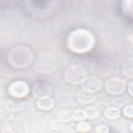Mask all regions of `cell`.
I'll return each instance as SVG.
<instances>
[{"instance_id":"obj_1","label":"cell","mask_w":133,"mask_h":133,"mask_svg":"<svg viewBox=\"0 0 133 133\" xmlns=\"http://www.w3.org/2000/svg\"><path fill=\"white\" fill-rule=\"evenodd\" d=\"M95 43L94 36L88 30L76 29L72 32L68 39V46L73 52L84 54L90 50Z\"/></svg>"},{"instance_id":"obj_2","label":"cell","mask_w":133,"mask_h":133,"mask_svg":"<svg viewBox=\"0 0 133 133\" xmlns=\"http://www.w3.org/2000/svg\"><path fill=\"white\" fill-rule=\"evenodd\" d=\"M33 59L34 56L31 50L23 45L15 47L7 56V60L10 64L18 68H25L30 65Z\"/></svg>"},{"instance_id":"obj_3","label":"cell","mask_w":133,"mask_h":133,"mask_svg":"<svg viewBox=\"0 0 133 133\" xmlns=\"http://www.w3.org/2000/svg\"><path fill=\"white\" fill-rule=\"evenodd\" d=\"M56 61L54 56L45 52L40 54L36 59L34 68L36 72L41 73H48L55 70Z\"/></svg>"},{"instance_id":"obj_4","label":"cell","mask_w":133,"mask_h":133,"mask_svg":"<svg viewBox=\"0 0 133 133\" xmlns=\"http://www.w3.org/2000/svg\"><path fill=\"white\" fill-rule=\"evenodd\" d=\"M65 79L69 83L78 84L83 83L87 77L86 71L84 68L78 65L68 67L64 74Z\"/></svg>"},{"instance_id":"obj_5","label":"cell","mask_w":133,"mask_h":133,"mask_svg":"<svg viewBox=\"0 0 133 133\" xmlns=\"http://www.w3.org/2000/svg\"><path fill=\"white\" fill-rule=\"evenodd\" d=\"M8 91L12 97L17 98H22L28 95L29 88L25 82L21 81H17L12 82L10 85Z\"/></svg>"},{"instance_id":"obj_6","label":"cell","mask_w":133,"mask_h":133,"mask_svg":"<svg viewBox=\"0 0 133 133\" xmlns=\"http://www.w3.org/2000/svg\"><path fill=\"white\" fill-rule=\"evenodd\" d=\"M107 91L112 94H119L123 92L126 88L125 82L118 78H111L105 83Z\"/></svg>"},{"instance_id":"obj_7","label":"cell","mask_w":133,"mask_h":133,"mask_svg":"<svg viewBox=\"0 0 133 133\" xmlns=\"http://www.w3.org/2000/svg\"><path fill=\"white\" fill-rule=\"evenodd\" d=\"M102 82L98 77L94 76H87L82 83V89L93 93L100 90L102 87Z\"/></svg>"},{"instance_id":"obj_8","label":"cell","mask_w":133,"mask_h":133,"mask_svg":"<svg viewBox=\"0 0 133 133\" xmlns=\"http://www.w3.org/2000/svg\"><path fill=\"white\" fill-rule=\"evenodd\" d=\"M52 87L48 83H41L35 84L32 89L33 94L38 98L50 96L52 93Z\"/></svg>"},{"instance_id":"obj_9","label":"cell","mask_w":133,"mask_h":133,"mask_svg":"<svg viewBox=\"0 0 133 133\" xmlns=\"http://www.w3.org/2000/svg\"><path fill=\"white\" fill-rule=\"evenodd\" d=\"M38 108L43 110H48L51 109L55 105L54 100L50 96L38 98L36 102Z\"/></svg>"},{"instance_id":"obj_10","label":"cell","mask_w":133,"mask_h":133,"mask_svg":"<svg viewBox=\"0 0 133 133\" xmlns=\"http://www.w3.org/2000/svg\"><path fill=\"white\" fill-rule=\"evenodd\" d=\"M77 98L78 100L81 102L87 103L94 101L96 99V96L92 92L82 89L77 92Z\"/></svg>"},{"instance_id":"obj_11","label":"cell","mask_w":133,"mask_h":133,"mask_svg":"<svg viewBox=\"0 0 133 133\" xmlns=\"http://www.w3.org/2000/svg\"><path fill=\"white\" fill-rule=\"evenodd\" d=\"M6 107L11 112H17L22 110L24 105L20 101H9L6 103Z\"/></svg>"},{"instance_id":"obj_12","label":"cell","mask_w":133,"mask_h":133,"mask_svg":"<svg viewBox=\"0 0 133 133\" xmlns=\"http://www.w3.org/2000/svg\"><path fill=\"white\" fill-rule=\"evenodd\" d=\"M107 118L110 119H115L118 118L121 115L120 110L115 107H109L104 112Z\"/></svg>"},{"instance_id":"obj_13","label":"cell","mask_w":133,"mask_h":133,"mask_svg":"<svg viewBox=\"0 0 133 133\" xmlns=\"http://www.w3.org/2000/svg\"><path fill=\"white\" fill-rule=\"evenodd\" d=\"M86 118L94 119L97 118L99 115V112L95 107H88L84 110Z\"/></svg>"},{"instance_id":"obj_14","label":"cell","mask_w":133,"mask_h":133,"mask_svg":"<svg viewBox=\"0 0 133 133\" xmlns=\"http://www.w3.org/2000/svg\"><path fill=\"white\" fill-rule=\"evenodd\" d=\"M72 118L76 121H83L86 119L84 110L77 109L75 110L72 114Z\"/></svg>"},{"instance_id":"obj_15","label":"cell","mask_w":133,"mask_h":133,"mask_svg":"<svg viewBox=\"0 0 133 133\" xmlns=\"http://www.w3.org/2000/svg\"><path fill=\"white\" fill-rule=\"evenodd\" d=\"M72 114V113H71L70 111H62L58 113L57 118L59 121L62 122H68L71 119Z\"/></svg>"},{"instance_id":"obj_16","label":"cell","mask_w":133,"mask_h":133,"mask_svg":"<svg viewBox=\"0 0 133 133\" xmlns=\"http://www.w3.org/2000/svg\"><path fill=\"white\" fill-rule=\"evenodd\" d=\"M123 72L125 75L128 77H132V59H129L124 64Z\"/></svg>"},{"instance_id":"obj_17","label":"cell","mask_w":133,"mask_h":133,"mask_svg":"<svg viewBox=\"0 0 133 133\" xmlns=\"http://www.w3.org/2000/svg\"><path fill=\"white\" fill-rule=\"evenodd\" d=\"M91 126L89 123L84 121H80L76 125V130L79 132H86L90 129Z\"/></svg>"},{"instance_id":"obj_18","label":"cell","mask_w":133,"mask_h":133,"mask_svg":"<svg viewBox=\"0 0 133 133\" xmlns=\"http://www.w3.org/2000/svg\"><path fill=\"white\" fill-rule=\"evenodd\" d=\"M130 1H123V4L122 5L123 6V9L125 13L129 14L132 12V4L131 3L130 4L129 3Z\"/></svg>"},{"instance_id":"obj_19","label":"cell","mask_w":133,"mask_h":133,"mask_svg":"<svg viewBox=\"0 0 133 133\" xmlns=\"http://www.w3.org/2000/svg\"><path fill=\"white\" fill-rule=\"evenodd\" d=\"M133 107L132 105L126 106L123 109V114L127 117H132L133 116Z\"/></svg>"},{"instance_id":"obj_20","label":"cell","mask_w":133,"mask_h":133,"mask_svg":"<svg viewBox=\"0 0 133 133\" xmlns=\"http://www.w3.org/2000/svg\"><path fill=\"white\" fill-rule=\"evenodd\" d=\"M96 131L97 132H102V133H105L109 132V127L104 125V124H100L96 126Z\"/></svg>"},{"instance_id":"obj_21","label":"cell","mask_w":133,"mask_h":133,"mask_svg":"<svg viewBox=\"0 0 133 133\" xmlns=\"http://www.w3.org/2000/svg\"><path fill=\"white\" fill-rule=\"evenodd\" d=\"M11 126L8 123H3L1 125V132L8 131L11 129Z\"/></svg>"},{"instance_id":"obj_22","label":"cell","mask_w":133,"mask_h":133,"mask_svg":"<svg viewBox=\"0 0 133 133\" xmlns=\"http://www.w3.org/2000/svg\"><path fill=\"white\" fill-rule=\"evenodd\" d=\"M128 92L131 96L132 95V83L129 85Z\"/></svg>"}]
</instances>
